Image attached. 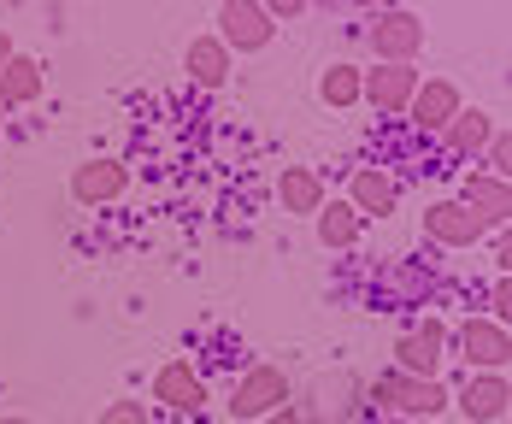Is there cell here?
Listing matches in <instances>:
<instances>
[{
    "label": "cell",
    "instance_id": "6da1fadb",
    "mask_svg": "<svg viewBox=\"0 0 512 424\" xmlns=\"http://www.w3.org/2000/svg\"><path fill=\"white\" fill-rule=\"evenodd\" d=\"M365 401L371 407H383V413H401L407 424H436V413L448 407V383L436 377V383H418V377H401V371H383V377H371L365 383Z\"/></svg>",
    "mask_w": 512,
    "mask_h": 424
},
{
    "label": "cell",
    "instance_id": "7a4b0ae2",
    "mask_svg": "<svg viewBox=\"0 0 512 424\" xmlns=\"http://www.w3.org/2000/svg\"><path fill=\"white\" fill-rule=\"evenodd\" d=\"M448 366V324L442 318H424V324H412L407 336L395 342V371L401 377H418V383H436Z\"/></svg>",
    "mask_w": 512,
    "mask_h": 424
},
{
    "label": "cell",
    "instance_id": "3957f363",
    "mask_svg": "<svg viewBox=\"0 0 512 424\" xmlns=\"http://www.w3.org/2000/svg\"><path fill=\"white\" fill-rule=\"evenodd\" d=\"M371 53H377V65H412L418 48H424V18L407 12V6H383L377 18H371Z\"/></svg>",
    "mask_w": 512,
    "mask_h": 424
},
{
    "label": "cell",
    "instance_id": "277c9868",
    "mask_svg": "<svg viewBox=\"0 0 512 424\" xmlns=\"http://www.w3.org/2000/svg\"><path fill=\"white\" fill-rule=\"evenodd\" d=\"M448 342H454V354H460L471 371H507V360H512V336H507V324H495V318L471 313Z\"/></svg>",
    "mask_w": 512,
    "mask_h": 424
},
{
    "label": "cell",
    "instance_id": "5b68a950",
    "mask_svg": "<svg viewBox=\"0 0 512 424\" xmlns=\"http://www.w3.org/2000/svg\"><path fill=\"white\" fill-rule=\"evenodd\" d=\"M271 36H277V24L259 0H224L218 6V42L230 53H259L271 48Z\"/></svg>",
    "mask_w": 512,
    "mask_h": 424
},
{
    "label": "cell",
    "instance_id": "8992f818",
    "mask_svg": "<svg viewBox=\"0 0 512 424\" xmlns=\"http://www.w3.org/2000/svg\"><path fill=\"white\" fill-rule=\"evenodd\" d=\"M277 407H289V377L277 366H248L230 389V413L236 419H271Z\"/></svg>",
    "mask_w": 512,
    "mask_h": 424
},
{
    "label": "cell",
    "instance_id": "52a82bcc",
    "mask_svg": "<svg viewBox=\"0 0 512 424\" xmlns=\"http://www.w3.org/2000/svg\"><path fill=\"white\" fill-rule=\"evenodd\" d=\"M418 83H424V71L418 65H371V71H359V101H371L377 112H407L412 95H418Z\"/></svg>",
    "mask_w": 512,
    "mask_h": 424
},
{
    "label": "cell",
    "instance_id": "ba28073f",
    "mask_svg": "<svg viewBox=\"0 0 512 424\" xmlns=\"http://www.w3.org/2000/svg\"><path fill=\"white\" fill-rule=\"evenodd\" d=\"M130 189V165L124 159H83L71 171V201L77 207H112Z\"/></svg>",
    "mask_w": 512,
    "mask_h": 424
},
{
    "label": "cell",
    "instance_id": "9c48e42d",
    "mask_svg": "<svg viewBox=\"0 0 512 424\" xmlns=\"http://www.w3.org/2000/svg\"><path fill=\"white\" fill-rule=\"evenodd\" d=\"M448 401H454V407H460L471 424H495L501 413H507V401H512L507 371H471V377H465Z\"/></svg>",
    "mask_w": 512,
    "mask_h": 424
},
{
    "label": "cell",
    "instance_id": "30bf717a",
    "mask_svg": "<svg viewBox=\"0 0 512 424\" xmlns=\"http://www.w3.org/2000/svg\"><path fill=\"white\" fill-rule=\"evenodd\" d=\"M460 89L448 83V77H424L418 83V95H412V106H407V124L418 130V136H442L448 124H454V112H460Z\"/></svg>",
    "mask_w": 512,
    "mask_h": 424
},
{
    "label": "cell",
    "instance_id": "8fae6325",
    "mask_svg": "<svg viewBox=\"0 0 512 424\" xmlns=\"http://www.w3.org/2000/svg\"><path fill=\"white\" fill-rule=\"evenodd\" d=\"M424 236L442 242V248H477L489 236V224L471 207H460V201H436V207L424 212Z\"/></svg>",
    "mask_w": 512,
    "mask_h": 424
},
{
    "label": "cell",
    "instance_id": "7c38bea8",
    "mask_svg": "<svg viewBox=\"0 0 512 424\" xmlns=\"http://www.w3.org/2000/svg\"><path fill=\"white\" fill-rule=\"evenodd\" d=\"M206 401V383L201 371L189 366V360H165L154 371V407H171V413H201Z\"/></svg>",
    "mask_w": 512,
    "mask_h": 424
},
{
    "label": "cell",
    "instance_id": "4fadbf2b",
    "mask_svg": "<svg viewBox=\"0 0 512 424\" xmlns=\"http://www.w3.org/2000/svg\"><path fill=\"white\" fill-rule=\"evenodd\" d=\"M460 207H471L489 230H507V218H512V189H507V177H489V171H471L465 177V189H460Z\"/></svg>",
    "mask_w": 512,
    "mask_h": 424
},
{
    "label": "cell",
    "instance_id": "5bb4252c",
    "mask_svg": "<svg viewBox=\"0 0 512 424\" xmlns=\"http://www.w3.org/2000/svg\"><path fill=\"white\" fill-rule=\"evenodd\" d=\"M395 201H401L395 177H389L383 165H359L354 183H348V207H354L359 218H389V212H395Z\"/></svg>",
    "mask_w": 512,
    "mask_h": 424
},
{
    "label": "cell",
    "instance_id": "9a60e30c",
    "mask_svg": "<svg viewBox=\"0 0 512 424\" xmlns=\"http://www.w3.org/2000/svg\"><path fill=\"white\" fill-rule=\"evenodd\" d=\"M442 142H448V154L477 159L489 142H495V118H489L483 106H460V112H454V124L442 130Z\"/></svg>",
    "mask_w": 512,
    "mask_h": 424
},
{
    "label": "cell",
    "instance_id": "2e32d148",
    "mask_svg": "<svg viewBox=\"0 0 512 424\" xmlns=\"http://www.w3.org/2000/svg\"><path fill=\"white\" fill-rule=\"evenodd\" d=\"M312 224H318V242L330 254H348V248H359V236H365V218L348 201H324V207L312 212Z\"/></svg>",
    "mask_w": 512,
    "mask_h": 424
},
{
    "label": "cell",
    "instance_id": "e0dca14e",
    "mask_svg": "<svg viewBox=\"0 0 512 424\" xmlns=\"http://www.w3.org/2000/svg\"><path fill=\"white\" fill-rule=\"evenodd\" d=\"M30 101H42V65H36L30 53H12L6 71H0V112L30 106Z\"/></svg>",
    "mask_w": 512,
    "mask_h": 424
},
{
    "label": "cell",
    "instance_id": "ac0fdd59",
    "mask_svg": "<svg viewBox=\"0 0 512 424\" xmlns=\"http://www.w3.org/2000/svg\"><path fill=\"white\" fill-rule=\"evenodd\" d=\"M277 201H283V212L312 218V212L324 207V177H318L312 165H289V171L277 177Z\"/></svg>",
    "mask_w": 512,
    "mask_h": 424
},
{
    "label": "cell",
    "instance_id": "d6986e66",
    "mask_svg": "<svg viewBox=\"0 0 512 424\" xmlns=\"http://www.w3.org/2000/svg\"><path fill=\"white\" fill-rule=\"evenodd\" d=\"M183 71H189L201 89H218V83L230 77V48H224L218 36H195L189 53H183Z\"/></svg>",
    "mask_w": 512,
    "mask_h": 424
},
{
    "label": "cell",
    "instance_id": "ffe728a7",
    "mask_svg": "<svg viewBox=\"0 0 512 424\" xmlns=\"http://www.w3.org/2000/svg\"><path fill=\"white\" fill-rule=\"evenodd\" d=\"M318 101L324 106H359V65L348 59H336V65H324V77H318Z\"/></svg>",
    "mask_w": 512,
    "mask_h": 424
},
{
    "label": "cell",
    "instance_id": "44dd1931",
    "mask_svg": "<svg viewBox=\"0 0 512 424\" xmlns=\"http://www.w3.org/2000/svg\"><path fill=\"white\" fill-rule=\"evenodd\" d=\"M95 424H148V401H112Z\"/></svg>",
    "mask_w": 512,
    "mask_h": 424
},
{
    "label": "cell",
    "instance_id": "7402d4cb",
    "mask_svg": "<svg viewBox=\"0 0 512 424\" xmlns=\"http://www.w3.org/2000/svg\"><path fill=\"white\" fill-rule=\"evenodd\" d=\"M483 154H489V177H507V165H512V142H507V136H495Z\"/></svg>",
    "mask_w": 512,
    "mask_h": 424
},
{
    "label": "cell",
    "instance_id": "603a6c76",
    "mask_svg": "<svg viewBox=\"0 0 512 424\" xmlns=\"http://www.w3.org/2000/svg\"><path fill=\"white\" fill-rule=\"evenodd\" d=\"M265 12H271V24H289V18H301L307 6H301V0H271Z\"/></svg>",
    "mask_w": 512,
    "mask_h": 424
},
{
    "label": "cell",
    "instance_id": "cb8c5ba5",
    "mask_svg": "<svg viewBox=\"0 0 512 424\" xmlns=\"http://www.w3.org/2000/svg\"><path fill=\"white\" fill-rule=\"evenodd\" d=\"M259 424H301V407H295V401H289V407H277V413H271V419H259Z\"/></svg>",
    "mask_w": 512,
    "mask_h": 424
},
{
    "label": "cell",
    "instance_id": "d4e9b609",
    "mask_svg": "<svg viewBox=\"0 0 512 424\" xmlns=\"http://www.w3.org/2000/svg\"><path fill=\"white\" fill-rule=\"evenodd\" d=\"M6 59H12V42H6V30H0V71H6Z\"/></svg>",
    "mask_w": 512,
    "mask_h": 424
},
{
    "label": "cell",
    "instance_id": "484cf974",
    "mask_svg": "<svg viewBox=\"0 0 512 424\" xmlns=\"http://www.w3.org/2000/svg\"><path fill=\"white\" fill-rule=\"evenodd\" d=\"M301 424H330V419H312V413H301Z\"/></svg>",
    "mask_w": 512,
    "mask_h": 424
},
{
    "label": "cell",
    "instance_id": "4316f807",
    "mask_svg": "<svg viewBox=\"0 0 512 424\" xmlns=\"http://www.w3.org/2000/svg\"><path fill=\"white\" fill-rule=\"evenodd\" d=\"M0 424H30V419H0Z\"/></svg>",
    "mask_w": 512,
    "mask_h": 424
},
{
    "label": "cell",
    "instance_id": "83f0119b",
    "mask_svg": "<svg viewBox=\"0 0 512 424\" xmlns=\"http://www.w3.org/2000/svg\"><path fill=\"white\" fill-rule=\"evenodd\" d=\"M0 124H6V112H0Z\"/></svg>",
    "mask_w": 512,
    "mask_h": 424
},
{
    "label": "cell",
    "instance_id": "f1b7e54d",
    "mask_svg": "<svg viewBox=\"0 0 512 424\" xmlns=\"http://www.w3.org/2000/svg\"><path fill=\"white\" fill-rule=\"evenodd\" d=\"M424 424H430V419H424Z\"/></svg>",
    "mask_w": 512,
    "mask_h": 424
}]
</instances>
